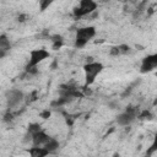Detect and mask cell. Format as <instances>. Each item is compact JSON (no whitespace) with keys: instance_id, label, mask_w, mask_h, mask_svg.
I'll list each match as a JSON object with an SVG mask.
<instances>
[{"instance_id":"1","label":"cell","mask_w":157,"mask_h":157,"mask_svg":"<svg viewBox=\"0 0 157 157\" xmlns=\"http://www.w3.org/2000/svg\"><path fill=\"white\" fill-rule=\"evenodd\" d=\"M103 69H104V66H103V64H102V63H99V61L86 63V64L83 65V72H85V86H86V87L91 86V85L96 81L97 76L103 71Z\"/></svg>"},{"instance_id":"2","label":"cell","mask_w":157,"mask_h":157,"mask_svg":"<svg viewBox=\"0 0 157 157\" xmlns=\"http://www.w3.org/2000/svg\"><path fill=\"white\" fill-rule=\"evenodd\" d=\"M96 36V28L93 26H86V27H80L76 31L75 36V47L76 48H83L93 37Z\"/></svg>"},{"instance_id":"3","label":"cell","mask_w":157,"mask_h":157,"mask_svg":"<svg viewBox=\"0 0 157 157\" xmlns=\"http://www.w3.org/2000/svg\"><path fill=\"white\" fill-rule=\"evenodd\" d=\"M97 2L93 0H81L77 6L74 7L72 15L75 18H81L83 16H90L92 12L97 11Z\"/></svg>"},{"instance_id":"4","label":"cell","mask_w":157,"mask_h":157,"mask_svg":"<svg viewBox=\"0 0 157 157\" xmlns=\"http://www.w3.org/2000/svg\"><path fill=\"white\" fill-rule=\"evenodd\" d=\"M49 56H50V53L45 48L32 49L29 52V59H28V64L26 65V67H36L39 63L44 61Z\"/></svg>"},{"instance_id":"5","label":"cell","mask_w":157,"mask_h":157,"mask_svg":"<svg viewBox=\"0 0 157 157\" xmlns=\"http://www.w3.org/2000/svg\"><path fill=\"white\" fill-rule=\"evenodd\" d=\"M5 98H6V105H7L9 110H11V109L16 108L20 103H22L25 101V94H23L22 91L12 88V90L6 91Z\"/></svg>"},{"instance_id":"6","label":"cell","mask_w":157,"mask_h":157,"mask_svg":"<svg viewBox=\"0 0 157 157\" xmlns=\"http://www.w3.org/2000/svg\"><path fill=\"white\" fill-rule=\"evenodd\" d=\"M137 114H139V109L136 107L129 105V107H126V110L125 112L120 113L117 117V123L120 126H128V125H130L136 119Z\"/></svg>"},{"instance_id":"7","label":"cell","mask_w":157,"mask_h":157,"mask_svg":"<svg viewBox=\"0 0 157 157\" xmlns=\"http://www.w3.org/2000/svg\"><path fill=\"white\" fill-rule=\"evenodd\" d=\"M156 66H157V54H150L142 59L141 65H140V72L141 74L150 72L155 70Z\"/></svg>"},{"instance_id":"8","label":"cell","mask_w":157,"mask_h":157,"mask_svg":"<svg viewBox=\"0 0 157 157\" xmlns=\"http://www.w3.org/2000/svg\"><path fill=\"white\" fill-rule=\"evenodd\" d=\"M52 136H49L44 130H40V131H38L37 134H34L33 136H32V146H40V147H43L48 141H49V139H50Z\"/></svg>"},{"instance_id":"9","label":"cell","mask_w":157,"mask_h":157,"mask_svg":"<svg viewBox=\"0 0 157 157\" xmlns=\"http://www.w3.org/2000/svg\"><path fill=\"white\" fill-rule=\"evenodd\" d=\"M28 153H29V157H48V155H49V152L44 147H40V146L29 147Z\"/></svg>"},{"instance_id":"10","label":"cell","mask_w":157,"mask_h":157,"mask_svg":"<svg viewBox=\"0 0 157 157\" xmlns=\"http://www.w3.org/2000/svg\"><path fill=\"white\" fill-rule=\"evenodd\" d=\"M48 152H49V155L50 153H54L59 147H60V144H59V141L56 140V139H54V137H50L49 139V141L43 146Z\"/></svg>"},{"instance_id":"11","label":"cell","mask_w":157,"mask_h":157,"mask_svg":"<svg viewBox=\"0 0 157 157\" xmlns=\"http://www.w3.org/2000/svg\"><path fill=\"white\" fill-rule=\"evenodd\" d=\"M52 38V48H53V50H58V49H60L61 47H63V44H64V38L60 36V34H54V36H52L50 37Z\"/></svg>"},{"instance_id":"12","label":"cell","mask_w":157,"mask_h":157,"mask_svg":"<svg viewBox=\"0 0 157 157\" xmlns=\"http://www.w3.org/2000/svg\"><path fill=\"white\" fill-rule=\"evenodd\" d=\"M11 49V43H10V39L6 34H0V50H4V52H9Z\"/></svg>"},{"instance_id":"13","label":"cell","mask_w":157,"mask_h":157,"mask_svg":"<svg viewBox=\"0 0 157 157\" xmlns=\"http://www.w3.org/2000/svg\"><path fill=\"white\" fill-rule=\"evenodd\" d=\"M40 130H42L40 124H38V123H29L28 126H27V132H26V134L33 136L34 134H37V132L40 131Z\"/></svg>"},{"instance_id":"14","label":"cell","mask_w":157,"mask_h":157,"mask_svg":"<svg viewBox=\"0 0 157 157\" xmlns=\"http://www.w3.org/2000/svg\"><path fill=\"white\" fill-rule=\"evenodd\" d=\"M69 102H71V99H67V98H64V97H59L56 101H53V102L50 103V107H52V108H60V107L65 105V104L69 103Z\"/></svg>"},{"instance_id":"15","label":"cell","mask_w":157,"mask_h":157,"mask_svg":"<svg viewBox=\"0 0 157 157\" xmlns=\"http://www.w3.org/2000/svg\"><path fill=\"white\" fill-rule=\"evenodd\" d=\"M136 118L140 119V120H151V119L153 118V114L151 113V110H148V109H144L142 112H140V113L137 114Z\"/></svg>"},{"instance_id":"16","label":"cell","mask_w":157,"mask_h":157,"mask_svg":"<svg viewBox=\"0 0 157 157\" xmlns=\"http://www.w3.org/2000/svg\"><path fill=\"white\" fill-rule=\"evenodd\" d=\"M52 4H53V1H52V0H43V1H40V2H39L40 11H45V10H47Z\"/></svg>"},{"instance_id":"17","label":"cell","mask_w":157,"mask_h":157,"mask_svg":"<svg viewBox=\"0 0 157 157\" xmlns=\"http://www.w3.org/2000/svg\"><path fill=\"white\" fill-rule=\"evenodd\" d=\"M118 49H119V54H128L130 52V47L128 44H119Z\"/></svg>"},{"instance_id":"18","label":"cell","mask_w":157,"mask_h":157,"mask_svg":"<svg viewBox=\"0 0 157 157\" xmlns=\"http://www.w3.org/2000/svg\"><path fill=\"white\" fill-rule=\"evenodd\" d=\"M155 151H156V142H153V144L147 148V151H146V153H145V157H152V155L155 153Z\"/></svg>"},{"instance_id":"19","label":"cell","mask_w":157,"mask_h":157,"mask_svg":"<svg viewBox=\"0 0 157 157\" xmlns=\"http://www.w3.org/2000/svg\"><path fill=\"white\" fill-rule=\"evenodd\" d=\"M37 91L34 90V91H32L28 96H27V103H32V102H34L36 99H37Z\"/></svg>"},{"instance_id":"20","label":"cell","mask_w":157,"mask_h":157,"mask_svg":"<svg viewBox=\"0 0 157 157\" xmlns=\"http://www.w3.org/2000/svg\"><path fill=\"white\" fill-rule=\"evenodd\" d=\"M75 117H77V115H71V114H65V120H66V124L67 125H72L74 124V121H75Z\"/></svg>"},{"instance_id":"21","label":"cell","mask_w":157,"mask_h":157,"mask_svg":"<svg viewBox=\"0 0 157 157\" xmlns=\"http://www.w3.org/2000/svg\"><path fill=\"white\" fill-rule=\"evenodd\" d=\"M50 115H52V112H50L49 109H44V110H42V112H40V118H42V119H44V120L49 119V118H50Z\"/></svg>"},{"instance_id":"22","label":"cell","mask_w":157,"mask_h":157,"mask_svg":"<svg viewBox=\"0 0 157 157\" xmlns=\"http://www.w3.org/2000/svg\"><path fill=\"white\" fill-rule=\"evenodd\" d=\"M13 118H15V114L11 113V110H9V112L4 115V121H11Z\"/></svg>"},{"instance_id":"23","label":"cell","mask_w":157,"mask_h":157,"mask_svg":"<svg viewBox=\"0 0 157 157\" xmlns=\"http://www.w3.org/2000/svg\"><path fill=\"white\" fill-rule=\"evenodd\" d=\"M109 54H110V55H113V56H118V55H120V54H119V49H118V45H115V47H112V48H110V50H109Z\"/></svg>"},{"instance_id":"24","label":"cell","mask_w":157,"mask_h":157,"mask_svg":"<svg viewBox=\"0 0 157 157\" xmlns=\"http://www.w3.org/2000/svg\"><path fill=\"white\" fill-rule=\"evenodd\" d=\"M26 18H27V15L21 13V15L17 17V21H18V22H25V21H26Z\"/></svg>"},{"instance_id":"25","label":"cell","mask_w":157,"mask_h":157,"mask_svg":"<svg viewBox=\"0 0 157 157\" xmlns=\"http://www.w3.org/2000/svg\"><path fill=\"white\" fill-rule=\"evenodd\" d=\"M5 55H6V52H4V50H0V59H2Z\"/></svg>"}]
</instances>
